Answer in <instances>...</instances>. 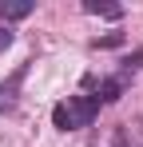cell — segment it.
I'll list each match as a JSON object with an SVG mask.
<instances>
[{
    "label": "cell",
    "instance_id": "cell-1",
    "mask_svg": "<svg viewBox=\"0 0 143 147\" xmlns=\"http://www.w3.org/2000/svg\"><path fill=\"white\" fill-rule=\"evenodd\" d=\"M99 99L92 92H80V96H68L60 99L56 107H52V123L60 127V131H80V127H92L95 115H99Z\"/></svg>",
    "mask_w": 143,
    "mask_h": 147
},
{
    "label": "cell",
    "instance_id": "cell-2",
    "mask_svg": "<svg viewBox=\"0 0 143 147\" xmlns=\"http://www.w3.org/2000/svg\"><path fill=\"white\" fill-rule=\"evenodd\" d=\"M28 68H32V60H24L20 68L8 76L4 84H0V115H12V111H16V103H20V88H24V76H28Z\"/></svg>",
    "mask_w": 143,
    "mask_h": 147
},
{
    "label": "cell",
    "instance_id": "cell-3",
    "mask_svg": "<svg viewBox=\"0 0 143 147\" xmlns=\"http://www.w3.org/2000/svg\"><path fill=\"white\" fill-rule=\"evenodd\" d=\"M84 8H88V12H95V16H107V20H119V16H123V8H119V4H99V0H88Z\"/></svg>",
    "mask_w": 143,
    "mask_h": 147
},
{
    "label": "cell",
    "instance_id": "cell-4",
    "mask_svg": "<svg viewBox=\"0 0 143 147\" xmlns=\"http://www.w3.org/2000/svg\"><path fill=\"white\" fill-rule=\"evenodd\" d=\"M28 12H32V4H4V0H0V16H4V20H24Z\"/></svg>",
    "mask_w": 143,
    "mask_h": 147
},
{
    "label": "cell",
    "instance_id": "cell-5",
    "mask_svg": "<svg viewBox=\"0 0 143 147\" xmlns=\"http://www.w3.org/2000/svg\"><path fill=\"white\" fill-rule=\"evenodd\" d=\"M8 44H12V32H8V28H0V52L8 48Z\"/></svg>",
    "mask_w": 143,
    "mask_h": 147
}]
</instances>
